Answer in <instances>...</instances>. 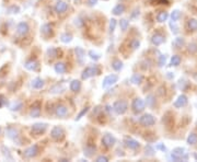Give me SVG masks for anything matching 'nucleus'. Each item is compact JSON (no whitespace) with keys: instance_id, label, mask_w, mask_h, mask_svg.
<instances>
[{"instance_id":"nucleus-1","label":"nucleus","mask_w":197,"mask_h":162,"mask_svg":"<svg viewBox=\"0 0 197 162\" xmlns=\"http://www.w3.org/2000/svg\"><path fill=\"white\" fill-rule=\"evenodd\" d=\"M171 159L173 161H181V160H186L187 159V154L185 152V149L177 147L174 148L171 154Z\"/></svg>"},{"instance_id":"nucleus-2","label":"nucleus","mask_w":197,"mask_h":162,"mask_svg":"<svg viewBox=\"0 0 197 162\" xmlns=\"http://www.w3.org/2000/svg\"><path fill=\"white\" fill-rule=\"evenodd\" d=\"M47 127H48V125L46 123H35L31 127V133L34 136H40V135L45 133Z\"/></svg>"},{"instance_id":"nucleus-3","label":"nucleus","mask_w":197,"mask_h":162,"mask_svg":"<svg viewBox=\"0 0 197 162\" xmlns=\"http://www.w3.org/2000/svg\"><path fill=\"white\" fill-rule=\"evenodd\" d=\"M127 108H128V104L126 101L124 100H118L116 102L114 103V105H113V110L116 114L118 115H123V114L126 113L127 111Z\"/></svg>"},{"instance_id":"nucleus-4","label":"nucleus","mask_w":197,"mask_h":162,"mask_svg":"<svg viewBox=\"0 0 197 162\" xmlns=\"http://www.w3.org/2000/svg\"><path fill=\"white\" fill-rule=\"evenodd\" d=\"M145 107H146V103L143 99L140 98H136V99L133 100V103H131V108L133 111L136 114L141 113V112L145 111Z\"/></svg>"},{"instance_id":"nucleus-5","label":"nucleus","mask_w":197,"mask_h":162,"mask_svg":"<svg viewBox=\"0 0 197 162\" xmlns=\"http://www.w3.org/2000/svg\"><path fill=\"white\" fill-rule=\"evenodd\" d=\"M139 124L145 126V127H150V126H153L156 124V118H154L152 114H143V116L139 118Z\"/></svg>"},{"instance_id":"nucleus-6","label":"nucleus","mask_w":197,"mask_h":162,"mask_svg":"<svg viewBox=\"0 0 197 162\" xmlns=\"http://www.w3.org/2000/svg\"><path fill=\"white\" fill-rule=\"evenodd\" d=\"M51 137L56 141H60L65 138V131L60 126H54L51 131Z\"/></svg>"},{"instance_id":"nucleus-7","label":"nucleus","mask_w":197,"mask_h":162,"mask_svg":"<svg viewBox=\"0 0 197 162\" xmlns=\"http://www.w3.org/2000/svg\"><path fill=\"white\" fill-rule=\"evenodd\" d=\"M100 74V69L97 68V66H93V67H87L84 70L82 71V74H81V78L83 80H87L89 78L94 77L95 74Z\"/></svg>"},{"instance_id":"nucleus-8","label":"nucleus","mask_w":197,"mask_h":162,"mask_svg":"<svg viewBox=\"0 0 197 162\" xmlns=\"http://www.w3.org/2000/svg\"><path fill=\"white\" fill-rule=\"evenodd\" d=\"M118 81V76L117 74H109V76H106L103 80V83H102V88L103 89H106L109 88V87H112L113 84Z\"/></svg>"},{"instance_id":"nucleus-9","label":"nucleus","mask_w":197,"mask_h":162,"mask_svg":"<svg viewBox=\"0 0 197 162\" xmlns=\"http://www.w3.org/2000/svg\"><path fill=\"white\" fill-rule=\"evenodd\" d=\"M38 152H40L38 146L33 145V146H31V147H29L28 149H25V150H24V152H23V156L25 157V158H28V159H32V158H35V157L38 154Z\"/></svg>"},{"instance_id":"nucleus-10","label":"nucleus","mask_w":197,"mask_h":162,"mask_svg":"<svg viewBox=\"0 0 197 162\" xmlns=\"http://www.w3.org/2000/svg\"><path fill=\"white\" fill-rule=\"evenodd\" d=\"M116 142V138L112 134H105L102 138V145L105 148H112Z\"/></svg>"},{"instance_id":"nucleus-11","label":"nucleus","mask_w":197,"mask_h":162,"mask_svg":"<svg viewBox=\"0 0 197 162\" xmlns=\"http://www.w3.org/2000/svg\"><path fill=\"white\" fill-rule=\"evenodd\" d=\"M124 144L126 145V147L131 150H136L140 147V144L139 141H137L136 139L134 138H131V137H125L124 138Z\"/></svg>"},{"instance_id":"nucleus-12","label":"nucleus","mask_w":197,"mask_h":162,"mask_svg":"<svg viewBox=\"0 0 197 162\" xmlns=\"http://www.w3.org/2000/svg\"><path fill=\"white\" fill-rule=\"evenodd\" d=\"M29 31H30L29 24L26 22H24V21L20 22L17 25V33H18V35H20V36H25V35L29 33Z\"/></svg>"},{"instance_id":"nucleus-13","label":"nucleus","mask_w":197,"mask_h":162,"mask_svg":"<svg viewBox=\"0 0 197 162\" xmlns=\"http://www.w3.org/2000/svg\"><path fill=\"white\" fill-rule=\"evenodd\" d=\"M42 112V106H41L40 101H36L32 104L31 110H30V116L31 117H38Z\"/></svg>"},{"instance_id":"nucleus-14","label":"nucleus","mask_w":197,"mask_h":162,"mask_svg":"<svg viewBox=\"0 0 197 162\" xmlns=\"http://www.w3.org/2000/svg\"><path fill=\"white\" fill-rule=\"evenodd\" d=\"M55 115L60 118H64L68 115V108L67 106L64 105V104H58L56 107H55Z\"/></svg>"},{"instance_id":"nucleus-15","label":"nucleus","mask_w":197,"mask_h":162,"mask_svg":"<svg viewBox=\"0 0 197 162\" xmlns=\"http://www.w3.org/2000/svg\"><path fill=\"white\" fill-rule=\"evenodd\" d=\"M68 10V3L63 1V0H59L57 1L56 6H55V12L58 14H63Z\"/></svg>"},{"instance_id":"nucleus-16","label":"nucleus","mask_w":197,"mask_h":162,"mask_svg":"<svg viewBox=\"0 0 197 162\" xmlns=\"http://www.w3.org/2000/svg\"><path fill=\"white\" fill-rule=\"evenodd\" d=\"M164 42H166V37L163 36L161 33H154L151 36V43L154 46H160Z\"/></svg>"},{"instance_id":"nucleus-17","label":"nucleus","mask_w":197,"mask_h":162,"mask_svg":"<svg viewBox=\"0 0 197 162\" xmlns=\"http://www.w3.org/2000/svg\"><path fill=\"white\" fill-rule=\"evenodd\" d=\"M41 33L46 37L53 36L54 31H53V26H51V24H49V23H45V24H43L42 28H41Z\"/></svg>"},{"instance_id":"nucleus-18","label":"nucleus","mask_w":197,"mask_h":162,"mask_svg":"<svg viewBox=\"0 0 197 162\" xmlns=\"http://www.w3.org/2000/svg\"><path fill=\"white\" fill-rule=\"evenodd\" d=\"M187 97L186 95H184V94H181L180 97L177 98L176 101H175L174 103H173V106L176 108H181L183 107V106H185L186 104H187Z\"/></svg>"},{"instance_id":"nucleus-19","label":"nucleus","mask_w":197,"mask_h":162,"mask_svg":"<svg viewBox=\"0 0 197 162\" xmlns=\"http://www.w3.org/2000/svg\"><path fill=\"white\" fill-rule=\"evenodd\" d=\"M95 150H97L95 145H93V144H88V145L84 147V149H83V154H84V156H86L87 158H91V157L95 154Z\"/></svg>"},{"instance_id":"nucleus-20","label":"nucleus","mask_w":197,"mask_h":162,"mask_svg":"<svg viewBox=\"0 0 197 162\" xmlns=\"http://www.w3.org/2000/svg\"><path fill=\"white\" fill-rule=\"evenodd\" d=\"M38 63H37V60L35 59H30L28 60L25 64H24V67H25V69H28V70H31V71H35L38 69Z\"/></svg>"},{"instance_id":"nucleus-21","label":"nucleus","mask_w":197,"mask_h":162,"mask_svg":"<svg viewBox=\"0 0 197 162\" xmlns=\"http://www.w3.org/2000/svg\"><path fill=\"white\" fill-rule=\"evenodd\" d=\"M7 136L10 139H17L18 137H19V131L15 127H8V129H7Z\"/></svg>"},{"instance_id":"nucleus-22","label":"nucleus","mask_w":197,"mask_h":162,"mask_svg":"<svg viewBox=\"0 0 197 162\" xmlns=\"http://www.w3.org/2000/svg\"><path fill=\"white\" fill-rule=\"evenodd\" d=\"M69 89L72 92H79L81 90V82L79 80H72L69 84Z\"/></svg>"},{"instance_id":"nucleus-23","label":"nucleus","mask_w":197,"mask_h":162,"mask_svg":"<svg viewBox=\"0 0 197 162\" xmlns=\"http://www.w3.org/2000/svg\"><path fill=\"white\" fill-rule=\"evenodd\" d=\"M32 88L34 89H42L44 87V84H45V82H44V80L42 79V78H35L33 81H32Z\"/></svg>"},{"instance_id":"nucleus-24","label":"nucleus","mask_w":197,"mask_h":162,"mask_svg":"<svg viewBox=\"0 0 197 162\" xmlns=\"http://www.w3.org/2000/svg\"><path fill=\"white\" fill-rule=\"evenodd\" d=\"M124 11H125V6L122 5V3H118V5H116V6L113 8L112 13L114 14V15H120L122 13H124Z\"/></svg>"},{"instance_id":"nucleus-25","label":"nucleus","mask_w":197,"mask_h":162,"mask_svg":"<svg viewBox=\"0 0 197 162\" xmlns=\"http://www.w3.org/2000/svg\"><path fill=\"white\" fill-rule=\"evenodd\" d=\"M55 71L57 72V74H65L66 70H67V66H66L65 63H57L55 65Z\"/></svg>"},{"instance_id":"nucleus-26","label":"nucleus","mask_w":197,"mask_h":162,"mask_svg":"<svg viewBox=\"0 0 197 162\" xmlns=\"http://www.w3.org/2000/svg\"><path fill=\"white\" fill-rule=\"evenodd\" d=\"M186 26L189 28V31L196 32L197 31V20L196 19H189V20L187 21Z\"/></svg>"},{"instance_id":"nucleus-27","label":"nucleus","mask_w":197,"mask_h":162,"mask_svg":"<svg viewBox=\"0 0 197 162\" xmlns=\"http://www.w3.org/2000/svg\"><path fill=\"white\" fill-rule=\"evenodd\" d=\"M143 74H134L130 78V81L134 83V84H140V83L143 82Z\"/></svg>"},{"instance_id":"nucleus-28","label":"nucleus","mask_w":197,"mask_h":162,"mask_svg":"<svg viewBox=\"0 0 197 162\" xmlns=\"http://www.w3.org/2000/svg\"><path fill=\"white\" fill-rule=\"evenodd\" d=\"M168 18H169L168 12H166V11H161V12H159V13H158L157 21L159 23H163V22H166V21L168 20Z\"/></svg>"},{"instance_id":"nucleus-29","label":"nucleus","mask_w":197,"mask_h":162,"mask_svg":"<svg viewBox=\"0 0 197 162\" xmlns=\"http://www.w3.org/2000/svg\"><path fill=\"white\" fill-rule=\"evenodd\" d=\"M112 68L114 69L115 71H120V69L123 68V61L120 59H114L112 61Z\"/></svg>"},{"instance_id":"nucleus-30","label":"nucleus","mask_w":197,"mask_h":162,"mask_svg":"<svg viewBox=\"0 0 197 162\" xmlns=\"http://www.w3.org/2000/svg\"><path fill=\"white\" fill-rule=\"evenodd\" d=\"M184 45H185V40L183 37H180V36L176 37L174 40V42H173V46H174L175 48H181Z\"/></svg>"},{"instance_id":"nucleus-31","label":"nucleus","mask_w":197,"mask_h":162,"mask_svg":"<svg viewBox=\"0 0 197 162\" xmlns=\"http://www.w3.org/2000/svg\"><path fill=\"white\" fill-rule=\"evenodd\" d=\"M58 49L55 48V47H51V48L47 49V56L51 58V59H54L56 57H58Z\"/></svg>"},{"instance_id":"nucleus-32","label":"nucleus","mask_w":197,"mask_h":162,"mask_svg":"<svg viewBox=\"0 0 197 162\" xmlns=\"http://www.w3.org/2000/svg\"><path fill=\"white\" fill-rule=\"evenodd\" d=\"M187 144L189 145H196L197 144V134L196 133H191L187 137Z\"/></svg>"},{"instance_id":"nucleus-33","label":"nucleus","mask_w":197,"mask_h":162,"mask_svg":"<svg viewBox=\"0 0 197 162\" xmlns=\"http://www.w3.org/2000/svg\"><path fill=\"white\" fill-rule=\"evenodd\" d=\"M74 51H76V55H77V57H78V59H79V61H80V63H82L83 57H84V55H86L84 51H83V49L81 48V47H76Z\"/></svg>"},{"instance_id":"nucleus-34","label":"nucleus","mask_w":197,"mask_h":162,"mask_svg":"<svg viewBox=\"0 0 197 162\" xmlns=\"http://www.w3.org/2000/svg\"><path fill=\"white\" fill-rule=\"evenodd\" d=\"M60 41L63 43H70L72 41V35L68 34V33H64V34H61V36H60Z\"/></svg>"},{"instance_id":"nucleus-35","label":"nucleus","mask_w":197,"mask_h":162,"mask_svg":"<svg viewBox=\"0 0 197 162\" xmlns=\"http://www.w3.org/2000/svg\"><path fill=\"white\" fill-rule=\"evenodd\" d=\"M129 46H130V48L133 49V51H135V49H138L140 46V41L137 40V38H134V40L130 41V44H129Z\"/></svg>"},{"instance_id":"nucleus-36","label":"nucleus","mask_w":197,"mask_h":162,"mask_svg":"<svg viewBox=\"0 0 197 162\" xmlns=\"http://www.w3.org/2000/svg\"><path fill=\"white\" fill-rule=\"evenodd\" d=\"M180 64H181V57L179 56V55H174V56H172L171 66H174V67H176V66H179Z\"/></svg>"},{"instance_id":"nucleus-37","label":"nucleus","mask_w":197,"mask_h":162,"mask_svg":"<svg viewBox=\"0 0 197 162\" xmlns=\"http://www.w3.org/2000/svg\"><path fill=\"white\" fill-rule=\"evenodd\" d=\"M181 18V11L180 10H173L171 13V19L173 22H176L179 19Z\"/></svg>"},{"instance_id":"nucleus-38","label":"nucleus","mask_w":197,"mask_h":162,"mask_svg":"<svg viewBox=\"0 0 197 162\" xmlns=\"http://www.w3.org/2000/svg\"><path fill=\"white\" fill-rule=\"evenodd\" d=\"M120 30L123 32H125L126 30H127V28L129 26V22L126 19H122V20L120 21Z\"/></svg>"},{"instance_id":"nucleus-39","label":"nucleus","mask_w":197,"mask_h":162,"mask_svg":"<svg viewBox=\"0 0 197 162\" xmlns=\"http://www.w3.org/2000/svg\"><path fill=\"white\" fill-rule=\"evenodd\" d=\"M187 51H189V53H191V54H195V53L197 51V44L196 43H189V47H187Z\"/></svg>"},{"instance_id":"nucleus-40","label":"nucleus","mask_w":197,"mask_h":162,"mask_svg":"<svg viewBox=\"0 0 197 162\" xmlns=\"http://www.w3.org/2000/svg\"><path fill=\"white\" fill-rule=\"evenodd\" d=\"M156 102V100H154V97L152 95V94H150V95H148L147 97V105L148 106H152L153 105V103Z\"/></svg>"},{"instance_id":"nucleus-41","label":"nucleus","mask_w":197,"mask_h":162,"mask_svg":"<svg viewBox=\"0 0 197 162\" xmlns=\"http://www.w3.org/2000/svg\"><path fill=\"white\" fill-rule=\"evenodd\" d=\"M115 28H116V20H115V19H112V20L110 21V32L113 33V32L115 31Z\"/></svg>"},{"instance_id":"nucleus-42","label":"nucleus","mask_w":197,"mask_h":162,"mask_svg":"<svg viewBox=\"0 0 197 162\" xmlns=\"http://www.w3.org/2000/svg\"><path fill=\"white\" fill-rule=\"evenodd\" d=\"M89 55H90V58L93 60H99L100 59V55L97 54V53H94L93 51H89Z\"/></svg>"},{"instance_id":"nucleus-43","label":"nucleus","mask_w":197,"mask_h":162,"mask_svg":"<svg viewBox=\"0 0 197 162\" xmlns=\"http://www.w3.org/2000/svg\"><path fill=\"white\" fill-rule=\"evenodd\" d=\"M89 111V106H87V107H84L82 110V111L80 112V114H79V115H78L77 117H76V121H79V120H81V118H82V116L83 115H84V114H87V112Z\"/></svg>"},{"instance_id":"nucleus-44","label":"nucleus","mask_w":197,"mask_h":162,"mask_svg":"<svg viewBox=\"0 0 197 162\" xmlns=\"http://www.w3.org/2000/svg\"><path fill=\"white\" fill-rule=\"evenodd\" d=\"M8 11H9V13H18V12L20 11V8L18 6H12L9 8Z\"/></svg>"},{"instance_id":"nucleus-45","label":"nucleus","mask_w":197,"mask_h":162,"mask_svg":"<svg viewBox=\"0 0 197 162\" xmlns=\"http://www.w3.org/2000/svg\"><path fill=\"white\" fill-rule=\"evenodd\" d=\"M22 108V103L19 102V103H15L13 105L11 106V110L12 111H19V110H21Z\"/></svg>"},{"instance_id":"nucleus-46","label":"nucleus","mask_w":197,"mask_h":162,"mask_svg":"<svg viewBox=\"0 0 197 162\" xmlns=\"http://www.w3.org/2000/svg\"><path fill=\"white\" fill-rule=\"evenodd\" d=\"M166 55H161L160 58H159V66H160V67H162V66L166 64Z\"/></svg>"},{"instance_id":"nucleus-47","label":"nucleus","mask_w":197,"mask_h":162,"mask_svg":"<svg viewBox=\"0 0 197 162\" xmlns=\"http://www.w3.org/2000/svg\"><path fill=\"white\" fill-rule=\"evenodd\" d=\"M170 28H172V32H173L174 34H176L177 32H179V28H177V26L175 25L174 22H173V21H171V22H170Z\"/></svg>"},{"instance_id":"nucleus-48","label":"nucleus","mask_w":197,"mask_h":162,"mask_svg":"<svg viewBox=\"0 0 197 162\" xmlns=\"http://www.w3.org/2000/svg\"><path fill=\"white\" fill-rule=\"evenodd\" d=\"M97 1H99V0H87V5H88L89 7H94L97 3Z\"/></svg>"},{"instance_id":"nucleus-49","label":"nucleus","mask_w":197,"mask_h":162,"mask_svg":"<svg viewBox=\"0 0 197 162\" xmlns=\"http://www.w3.org/2000/svg\"><path fill=\"white\" fill-rule=\"evenodd\" d=\"M97 162H106V161H109V158H106V157H104V156H100V157H97Z\"/></svg>"},{"instance_id":"nucleus-50","label":"nucleus","mask_w":197,"mask_h":162,"mask_svg":"<svg viewBox=\"0 0 197 162\" xmlns=\"http://www.w3.org/2000/svg\"><path fill=\"white\" fill-rule=\"evenodd\" d=\"M157 149H159V150H161V151H166V146L163 145V144H158L157 145V147H156Z\"/></svg>"},{"instance_id":"nucleus-51","label":"nucleus","mask_w":197,"mask_h":162,"mask_svg":"<svg viewBox=\"0 0 197 162\" xmlns=\"http://www.w3.org/2000/svg\"><path fill=\"white\" fill-rule=\"evenodd\" d=\"M6 102L7 101H6V99H5V97H3V95H0V107L5 105Z\"/></svg>"},{"instance_id":"nucleus-52","label":"nucleus","mask_w":197,"mask_h":162,"mask_svg":"<svg viewBox=\"0 0 197 162\" xmlns=\"http://www.w3.org/2000/svg\"><path fill=\"white\" fill-rule=\"evenodd\" d=\"M134 12H135V13L131 14V18H136V15H139V10H137V9H136Z\"/></svg>"},{"instance_id":"nucleus-53","label":"nucleus","mask_w":197,"mask_h":162,"mask_svg":"<svg viewBox=\"0 0 197 162\" xmlns=\"http://www.w3.org/2000/svg\"><path fill=\"white\" fill-rule=\"evenodd\" d=\"M194 158H195V159L197 160V154H194Z\"/></svg>"}]
</instances>
